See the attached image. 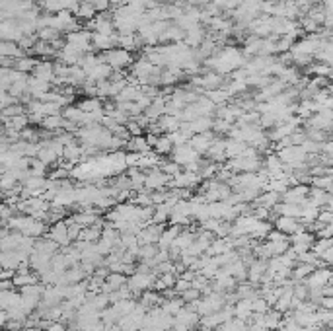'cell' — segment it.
<instances>
[{
    "label": "cell",
    "instance_id": "cell-44",
    "mask_svg": "<svg viewBox=\"0 0 333 331\" xmlns=\"http://www.w3.org/2000/svg\"><path fill=\"white\" fill-rule=\"evenodd\" d=\"M158 279L162 280L164 288H172L175 284V280H177V275H175V273H164V275H160Z\"/></svg>",
    "mask_w": 333,
    "mask_h": 331
},
{
    "label": "cell",
    "instance_id": "cell-6",
    "mask_svg": "<svg viewBox=\"0 0 333 331\" xmlns=\"http://www.w3.org/2000/svg\"><path fill=\"white\" fill-rule=\"evenodd\" d=\"M170 160L175 162V164H179V166L183 168L185 164H191V162L201 160V156L193 150L189 144H183V146H174V150H172V154H170Z\"/></svg>",
    "mask_w": 333,
    "mask_h": 331
},
{
    "label": "cell",
    "instance_id": "cell-43",
    "mask_svg": "<svg viewBox=\"0 0 333 331\" xmlns=\"http://www.w3.org/2000/svg\"><path fill=\"white\" fill-rule=\"evenodd\" d=\"M300 148L306 152V154H319V144L314 142V140H304L302 144H300Z\"/></svg>",
    "mask_w": 333,
    "mask_h": 331
},
{
    "label": "cell",
    "instance_id": "cell-7",
    "mask_svg": "<svg viewBox=\"0 0 333 331\" xmlns=\"http://www.w3.org/2000/svg\"><path fill=\"white\" fill-rule=\"evenodd\" d=\"M308 288H321L323 284L331 282V269L329 267H321V269H314L306 279L302 280Z\"/></svg>",
    "mask_w": 333,
    "mask_h": 331
},
{
    "label": "cell",
    "instance_id": "cell-28",
    "mask_svg": "<svg viewBox=\"0 0 333 331\" xmlns=\"http://www.w3.org/2000/svg\"><path fill=\"white\" fill-rule=\"evenodd\" d=\"M156 123H158V127L162 129V133H172V131H177V129H179V125H181V121H179L177 117H172V115H162Z\"/></svg>",
    "mask_w": 333,
    "mask_h": 331
},
{
    "label": "cell",
    "instance_id": "cell-20",
    "mask_svg": "<svg viewBox=\"0 0 333 331\" xmlns=\"http://www.w3.org/2000/svg\"><path fill=\"white\" fill-rule=\"evenodd\" d=\"M280 321H282V314L277 312L275 308H269L265 314H263V327L269 331H275L279 329Z\"/></svg>",
    "mask_w": 333,
    "mask_h": 331
},
{
    "label": "cell",
    "instance_id": "cell-31",
    "mask_svg": "<svg viewBox=\"0 0 333 331\" xmlns=\"http://www.w3.org/2000/svg\"><path fill=\"white\" fill-rule=\"evenodd\" d=\"M310 185L312 187H317V189H323V191L331 193V185H333V177L331 175H315L310 179Z\"/></svg>",
    "mask_w": 333,
    "mask_h": 331
},
{
    "label": "cell",
    "instance_id": "cell-32",
    "mask_svg": "<svg viewBox=\"0 0 333 331\" xmlns=\"http://www.w3.org/2000/svg\"><path fill=\"white\" fill-rule=\"evenodd\" d=\"M333 244V238H317V240H314V244L310 245V251L314 253L315 257H319L325 249H329Z\"/></svg>",
    "mask_w": 333,
    "mask_h": 331
},
{
    "label": "cell",
    "instance_id": "cell-10",
    "mask_svg": "<svg viewBox=\"0 0 333 331\" xmlns=\"http://www.w3.org/2000/svg\"><path fill=\"white\" fill-rule=\"evenodd\" d=\"M273 228H277V230H280L282 234L290 236V234H294L296 230H300L302 224H300V220H298V218H290V216H277V218L273 220Z\"/></svg>",
    "mask_w": 333,
    "mask_h": 331
},
{
    "label": "cell",
    "instance_id": "cell-12",
    "mask_svg": "<svg viewBox=\"0 0 333 331\" xmlns=\"http://www.w3.org/2000/svg\"><path fill=\"white\" fill-rule=\"evenodd\" d=\"M104 222H98V224H92V226H86L80 230V234H78V240L76 242H86V244H94V242H98L100 238H102V228H104Z\"/></svg>",
    "mask_w": 333,
    "mask_h": 331
},
{
    "label": "cell",
    "instance_id": "cell-46",
    "mask_svg": "<svg viewBox=\"0 0 333 331\" xmlns=\"http://www.w3.org/2000/svg\"><path fill=\"white\" fill-rule=\"evenodd\" d=\"M317 306L323 308V310H333V296H321Z\"/></svg>",
    "mask_w": 333,
    "mask_h": 331
},
{
    "label": "cell",
    "instance_id": "cell-16",
    "mask_svg": "<svg viewBox=\"0 0 333 331\" xmlns=\"http://www.w3.org/2000/svg\"><path fill=\"white\" fill-rule=\"evenodd\" d=\"M234 292L238 294V300H253V298L259 296L257 286H255V284H251V282H247V280L238 282V284L234 286Z\"/></svg>",
    "mask_w": 333,
    "mask_h": 331
},
{
    "label": "cell",
    "instance_id": "cell-40",
    "mask_svg": "<svg viewBox=\"0 0 333 331\" xmlns=\"http://www.w3.org/2000/svg\"><path fill=\"white\" fill-rule=\"evenodd\" d=\"M265 240H267V242H284V240H288V236H286V234H282V232L277 230V228H271V230L267 232Z\"/></svg>",
    "mask_w": 333,
    "mask_h": 331
},
{
    "label": "cell",
    "instance_id": "cell-15",
    "mask_svg": "<svg viewBox=\"0 0 333 331\" xmlns=\"http://www.w3.org/2000/svg\"><path fill=\"white\" fill-rule=\"evenodd\" d=\"M205 37H207V35H205V30H203L199 24H195L191 30H187V32H185L183 41H185V45H187V47H193V49H195V47H199V45L203 43V39H205Z\"/></svg>",
    "mask_w": 333,
    "mask_h": 331
},
{
    "label": "cell",
    "instance_id": "cell-5",
    "mask_svg": "<svg viewBox=\"0 0 333 331\" xmlns=\"http://www.w3.org/2000/svg\"><path fill=\"white\" fill-rule=\"evenodd\" d=\"M45 236L51 238L53 242L59 245L61 249L72 245V242H70V238H69V232H67V222H65V220H59V222L51 224V228H47V234H45Z\"/></svg>",
    "mask_w": 333,
    "mask_h": 331
},
{
    "label": "cell",
    "instance_id": "cell-45",
    "mask_svg": "<svg viewBox=\"0 0 333 331\" xmlns=\"http://www.w3.org/2000/svg\"><path fill=\"white\" fill-rule=\"evenodd\" d=\"M14 104V98L12 96H6L4 92H0V109H6Z\"/></svg>",
    "mask_w": 333,
    "mask_h": 331
},
{
    "label": "cell",
    "instance_id": "cell-49",
    "mask_svg": "<svg viewBox=\"0 0 333 331\" xmlns=\"http://www.w3.org/2000/svg\"><path fill=\"white\" fill-rule=\"evenodd\" d=\"M187 2V6H191V8H197V6H207L210 4V0H185Z\"/></svg>",
    "mask_w": 333,
    "mask_h": 331
},
{
    "label": "cell",
    "instance_id": "cell-9",
    "mask_svg": "<svg viewBox=\"0 0 333 331\" xmlns=\"http://www.w3.org/2000/svg\"><path fill=\"white\" fill-rule=\"evenodd\" d=\"M224 148H226V140L220 139V137H214V140L210 142L209 150H207V156H209L210 162H214V164H224V162H226Z\"/></svg>",
    "mask_w": 333,
    "mask_h": 331
},
{
    "label": "cell",
    "instance_id": "cell-26",
    "mask_svg": "<svg viewBox=\"0 0 333 331\" xmlns=\"http://www.w3.org/2000/svg\"><path fill=\"white\" fill-rule=\"evenodd\" d=\"M78 20H84V22H90V20H94L96 18V10H94V6H92V2L90 0H80V6L76 8V12H74Z\"/></svg>",
    "mask_w": 333,
    "mask_h": 331
},
{
    "label": "cell",
    "instance_id": "cell-33",
    "mask_svg": "<svg viewBox=\"0 0 333 331\" xmlns=\"http://www.w3.org/2000/svg\"><path fill=\"white\" fill-rule=\"evenodd\" d=\"M158 245L156 244H142L139 245V253H137V259L140 261H146V259H152L156 255Z\"/></svg>",
    "mask_w": 333,
    "mask_h": 331
},
{
    "label": "cell",
    "instance_id": "cell-36",
    "mask_svg": "<svg viewBox=\"0 0 333 331\" xmlns=\"http://www.w3.org/2000/svg\"><path fill=\"white\" fill-rule=\"evenodd\" d=\"M113 306L117 308L119 315H127V314H131V312L135 310V306H137V300H133V298H129V300H119V302H115Z\"/></svg>",
    "mask_w": 333,
    "mask_h": 331
},
{
    "label": "cell",
    "instance_id": "cell-39",
    "mask_svg": "<svg viewBox=\"0 0 333 331\" xmlns=\"http://www.w3.org/2000/svg\"><path fill=\"white\" fill-rule=\"evenodd\" d=\"M315 222L317 224H333V212L331 209H325V207H321L319 212H317V218H315Z\"/></svg>",
    "mask_w": 333,
    "mask_h": 331
},
{
    "label": "cell",
    "instance_id": "cell-42",
    "mask_svg": "<svg viewBox=\"0 0 333 331\" xmlns=\"http://www.w3.org/2000/svg\"><path fill=\"white\" fill-rule=\"evenodd\" d=\"M125 129H127L129 137H142V133H144V129H140L133 119H129V121L125 123Z\"/></svg>",
    "mask_w": 333,
    "mask_h": 331
},
{
    "label": "cell",
    "instance_id": "cell-27",
    "mask_svg": "<svg viewBox=\"0 0 333 331\" xmlns=\"http://www.w3.org/2000/svg\"><path fill=\"white\" fill-rule=\"evenodd\" d=\"M234 317H240V319H249L251 317V300H238L234 306Z\"/></svg>",
    "mask_w": 333,
    "mask_h": 331
},
{
    "label": "cell",
    "instance_id": "cell-3",
    "mask_svg": "<svg viewBox=\"0 0 333 331\" xmlns=\"http://www.w3.org/2000/svg\"><path fill=\"white\" fill-rule=\"evenodd\" d=\"M170 181V177L160 172V168H152L148 172H144V189L146 191H162L166 189V183Z\"/></svg>",
    "mask_w": 333,
    "mask_h": 331
},
{
    "label": "cell",
    "instance_id": "cell-41",
    "mask_svg": "<svg viewBox=\"0 0 333 331\" xmlns=\"http://www.w3.org/2000/svg\"><path fill=\"white\" fill-rule=\"evenodd\" d=\"M179 296H181V300H183L185 304H191V302H195V300H199V298H201V292H199L197 288H193L191 286V288H187L185 292H181Z\"/></svg>",
    "mask_w": 333,
    "mask_h": 331
},
{
    "label": "cell",
    "instance_id": "cell-14",
    "mask_svg": "<svg viewBox=\"0 0 333 331\" xmlns=\"http://www.w3.org/2000/svg\"><path fill=\"white\" fill-rule=\"evenodd\" d=\"M59 249H61V247L55 244L51 238H47V236H41V238H37L34 242V251H39V253H43V255H49V257H53Z\"/></svg>",
    "mask_w": 333,
    "mask_h": 331
},
{
    "label": "cell",
    "instance_id": "cell-24",
    "mask_svg": "<svg viewBox=\"0 0 333 331\" xmlns=\"http://www.w3.org/2000/svg\"><path fill=\"white\" fill-rule=\"evenodd\" d=\"M247 148V144L242 142V140H236V139H228L226 140V148H224V154H226V160L230 158H238L242 152Z\"/></svg>",
    "mask_w": 333,
    "mask_h": 331
},
{
    "label": "cell",
    "instance_id": "cell-23",
    "mask_svg": "<svg viewBox=\"0 0 333 331\" xmlns=\"http://www.w3.org/2000/svg\"><path fill=\"white\" fill-rule=\"evenodd\" d=\"M152 150L156 152L158 156H170L172 154V150H174V144L170 142V139L166 137V135H160L156 139V142H154V146H152Z\"/></svg>",
    "mask_w": 333,
    "mask_h": 331
},
{
    "label": "cell",
    "instance_id": "cell-21",
    "mask_svg": "<svg viewBox=\"0 0 333 331\" xmlns=\"http://www.w3.org/2000/svg\"><path fill=\"white\" fill-rule=\"evenodd\" d=\"M185 306V302L181 300V296H174V298H164L162 296V302H160V308L170 315H175L181 308Z\"/></svg>",
    "mask_w": 333,
    "mask_h": 331
},
{
    "label": "cell",
    "instance_id": "cell-1",
    "mask_svg": "<svg viewBox=\"0 0 333 331\" xmlns=\"http://www.w3.org/2000/svg\"><path fill=\"white\" fill-rule=\"evenodd\" d=\"M156 280V275L150 271V273H133L131 277H127V286L131 288V292L135 296H139L140 292L144 290H150L152 284Z\"/></svg>",
    "mask_w": 333,
    "mask_h": 331
},
{
    "label": "cell",
    "instance_id": "cell-4",
    "mask_svg": "<svg viewBox=\"0 0 333 331\" xmlns=\"http://www.w3.org/2000/svg\"><path fill=\"white\" fill-rule=\"evenodd\" d=\"M308 191H310V185H304V183H298L288 187L286 191L280 195V201L282 203H290V205H304V201L308 199Z\"/></svg>",
    "mask_w": 333,
    "mask_h": 331
},
{
    "label": "cell",
    "instance_id": "cell-11",
    "mask_svg": "<svg viewBox=\"0 0 333 331\" xmlns=\"http://www.w3.org/2000/svg\"><path fill=\"white\" fill-rule=\"evenodd\" d=\"M183 230V226H179V224H170V226L164 228V232H162V236L158 238V249H168L170 245L174 244V240L179 236V232Z\"/></svg>",
    "mask_w": 333,
    "mask_h": 331
},
{
    "label": "cell",
    "instance_id": "cell-50",
    "mask_svg": "<svg viewBox=\"0 0 333 331\" xmlns=\"http://www.w3.org/2000/svg\"><path fill=\"white\" fill-rule=\"evenodd\" d=\"M109 4H115V6H123V4H127L129 0H107Z\"/></svg>",
    "mask_w": 333,
    "mask_h": 331
},
{
    "label": "cell",
    "instance_id": "cell-17",
    "mask_svg": "<svg viewBox=\"0 0 333 331\" xmlns=\"http://www.w3.org/2000/svg\"><path fill=\"white\" fill-rule=\"evenodd\" d=\"M20 292H16L14 288H8V290H0V310H10V308H14L20 304Z\"/></svg>",
    "mask_w": 333,
    "mask_h": 331
},
{
    "label": "cell",
    "instance_id": "cell-19",
    "mask_svg": "<svg viewBox=\"0 0 333 331\" xmlns=\"http://www.w3.org/2000/svg\"><path fill=\"white\" fill-rule=\"evenodd\" d=\"M37 280H39V277L34 271H16L14 277H12V284L22 288V286H28V284H35Z\"/></svg>",
    "mask_w": 333,
    "mask_h": 331
},
{
    "label": "cell",
    "instance_id": "cell-47",
    "mask_svg": "<svg viewBox=\"0 0 333 331\" xmlns=\"http://www.w3.org/2000/svg\"><path fill=\"white\" fill-rule=\"evenodd\" d=\"M319 259H321V261L329 267V265H331V261H333V249H331V247H329V249H325V251L319 255Z\"/></svg>",
    "mask_w": 333,
    "mask_h": 331
},
{
    "label": "cell",
    "instance_id": "cell-25",
    "mask_svg": "<svg viewBox=\"0 0 333 331\" xmlns=\"http://www.w3.org/2000/svg\"><path fill=\"white\" fill-rule=\"evenodd\" d=\"M129 152H139V154H144V152H148V150H152L150 146H148V142L144 137H131V139L127 140V146H125Z\"/></svg>",
    "mask_w": 333,
    "mask_h": 331
},
{
    "label": "cell",
    "instance_id": "cell-51",
    "mask_svg": "<svg viewBox=\"0 0 333 331\" xmlns=\"http://www.w3.org/2000/svg\"><path fill=\"white\" fill-rule=\"evenodd\" d=\"M321 331H329V329H321Z\"/></svg>",
    "mask_w": 333,
    "mask_h": 331
},
{
    "label": "cell",
    "instance_id": "cell-37",
    "mask_svg": "<svg viewBox=\"0 0 333 331\" xmlns=\"http://www.w3.org/2000/svg\"><path fill=\"white\" fill-rule=\"evenodd\" d=\"M166 137L170 139V142H172L174 146H183V144H187V140H189V135L181 133L179 129H177V131H172V133H166Z\"/></svg>",
    "mask_w": 333,
    "mask_h": 331
},
{
    "label": "cell",
    "instance_id": "cell-38",
    "mask_svg": "<svg viewBox=\"0 0 333 331\" xmlns=\"http://www.w3.org/2000/svg\"><path fill=\"white\" fill-rule=\"evenodd\" d=\"M269 308H271V306H269L261 296H257L251 300V312H253V314H265Z\"/></svg>",
    "mask_w": 333,
    "mask_h": 331
},
{
    "label": "cell",
    "instance_id": "cell-35",
    "mask_svg": "<svg viewBox=\"0 0 333 331\" xmlns=\"http://www.w3.org/2000/svg\"><path fill=\"white\" fill-rule=\"evenodd\" d=\"M265 245H267L271 257H277V255H282V253L288 249L290 244H288V240H284V242H267V240H265Z\"/></svg>",
    "mask_w": 333,
    "mask_h": 331
},
{
    "label": "cell",
    "instance_id": "cell-13",
    "mask_svg": "<svg viewBox=\"0 0 333 331\" xmlns=\"http://www.w3.org/2000/svg\"><path fill=\"white\" fill-rule=\"evenodd\" d=\"M70 220H72V222H76L78 226L86 228V226H92V224H98V222H102L104 218H100L98 214L90 212L88 209H82V210H78V212H74V214L70 216Z\"/></svg>",
    "mask_w": 333,
    "mask_h": 331
},
{
    "label": "cell",
    "instance_id": "cell-48",
    "mask_svg": "<svg viewBox=\"0 0 333 331\" xmlns=\"http://www.w3.org/2000/svg\"><path fill=\"white\" fill-rule=\"evenodd\" d=\"M45 331H67V325L63 321H51V325Z\"/></svg>",
    "mask_w": 333,
    "mask_h": 331
},
{
    "label": "cell",
    "instance_id": "cell-34",
    "mask_svg": "<svg viewBox=\"0 0 333 331\" xmlns=\"http://www.w3.org/2000/svg\"><path fill=\"white\" fill-rule=\"evenodd\" d=\"M160 172L166 174L168 177H175L177 174H181V166L175 164V162H172V160H162V164H160Z\"/></svg>",
    "mask_w": 333,
    "mask_h": 331
},
{
    "label": "cell",
    "instance_id": "cell-30",
    "mask_svg": "<svg viewBox=\"0 0 333 331\" xmlns=\"http://www.w3.org/2000/svg\"><path fill=\"white\" fill-rule=\"evenodd\" d=\"M41 127L45 131H49V133L61 131V127H63V115H47V117H43L41 119Z\"/></svg>",
    "mask_w": 333,
    "mask_h": 331
},
{
    "label": "cell",
    "instance_id": "cell-2",
    "mask_svg": "<svg viewBox=\"0 0 333 331\" xmlns=\"http://www.w3.org/2000/svg\"><path fill=\"white\" fill-rule=\"evenodd\" d=\"M22 292H20V296H22V302L34 312L35 308H37V304L41 302V294H43V290H45V284L43 282H35V284H28V286H22L20 288Z\"/></svg>",
    "mask_w": 333,
    "mask_h": 331
},
{
    "label": "cell",
    "instance_id": "cell-22",
    "mask_svg": "<svg viewBox=\"0 0 333 331\" xmlns=\"http://www.w3.org/2000/svg\"><path fill=\"white\" fill-rule=\"evenodd\" d=\"M139 296H140V304L146 310L156 308V306H160V302H162V294L156 292V290H144V292H140Z\"/></svg>",
    "mask_w": 333,
    "mask_h": 331
},
{
    "label": "cell",
    "instance_id": "cell-18",
    "mask_svg": "<svg viewBox=\"0 0 333 331\" xmlns=\"http://www.w3.org/2000/svg\"><path fill=\"white\" fill-rule=\"evenodd\" d=\"M226 269V273L230 277H234V279L238 280V282H242V280L247 279V265H245L242 259H236V261H232L230 265L224 267Z\"/></svg>",
    "mask_w": 333,
    "mask_h": 331
},
{
    "label": "cell",
    "instance_id": "cell-29",
    "mask_svg": "<svg viewBox=\"0 0 333 331\" xmlns=\"http://www.w3.org/2000/svg\"><path fill=\"white\" fill-rule=\"evenodd\" d=\"M80 111H84V113H94V111H100L102 109V100L100 98H84L80 104L76 105Z\"/></svg>",
    "mask_w": 333,
    "mask_h": 331
},
{
    "label": "cell",
    "instance_id": "cell-8",
    "mask_svg": "<svg viewBox=\"0 0 333 331\" xmlns=\"http://www.w3.org/2000/svg\"><path fill=\"white\" fill-rule=\"evenodd\" d=\"M212 140H214V133H212V131H207V133L191 135L189 140H187V144L191 146L199 156H203V154H207V150H209V146H210V142H212Z\"/></svg>",
    "mask_w": 333,
    "mask_h": 331
}]
</instances>
